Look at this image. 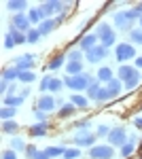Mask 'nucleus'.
Listing matches in <instances>:
<instances>
[{
    "mask_svg": "<svg viewBox=\"0 0 142 159\" xmlns=\"http://www.w3.org/2000/svg\"><path fill=\"white\" fill-rule=\"evenodd\" d=\"M136 19H140V15L134 11V9L115 13V24H117V28L121 32H131V24H134Z\"/></svg>",
    "mask_w": 142,
    "mask_h": 159,
    "instance_id": "nucleus-1",
    "label": "nucleus"
},
{
    "mask_svg": "<svg viewBox=\"0 0 142 159\" xmlns=\"http://www.w3.org/2000/svg\"><path fill=\"white\" fill-rule=\"evenodd\" d=\"M94 83V79L89 74H79V76H66L64 85H68L74 91H83V89H89V85Z\"/></svg>",
    "mask_w": 142,
    "mask_h": 159,
    "instance_id": "nucleus-2",
    "label": "nucleus"
},
{
    "mask_svg": "<svg viewBox=\"0 0 142 159\" xmlns=\"http://www.w3.org/2000/svg\"><path fill=\"white\" fill-rule=\"evenodd\" d=\"M95 34H98L100 45H102V47H106V49H108V47H112V45H115V40H117V36H115V30H112L108 24H100V25H98V32H95Z\"/></svg>",
    "mask_w": 142,
    "mask_h": 159,
    "instance_id": "nucleus-3",
    "label": "nucleus"
},
{
    "mask_svg": "<svg viewBox=\"0 0 142 159\" xmlns=\"http://www.w3.org/2000/svg\"><path fill=\"white\" fill-rule=\"evenodd\" d=\"M64 9H66V4L64 2H59V0H47V2H43L40 4V11L45 15V19H53V15H64Z\"/></svg>",
    "mask_w": 142,
    "mask_h": 159,
    "instance_id": "nucleus-4",
    "label": "nucleus"
},
{
    "mask_svg": "<svg viewBox=\"0 0 142 159\" xmlns=\"http://www.w3.org/2000/svg\"><path fill=\"white\" fill-rule=\"evenodd\" d=\"M115 57L117 61H127L136 57V47L130 43H119V47H115Z\"/></svg>",
    "mask_w": 142,
    "mask_h": 159,
    "instance_id": "nucleus-5",
    "label": "nucleus"
},
{
    "mask_svg": "<svg viewBox=\"0 0 142 159\" xmlns=\"http://www.w3.org/2000/svg\"><path fill=\"white\" fill-rule=\"evenodd\" d=\"M89 157L91 159H112L115 157V148L110 144H95L89 148Z\"/></svg>",
    "mask_w": 142,
    "mask_h": 159,
    "instance_id": "nucleus-6",
    "label": "nucleus"
},
{
    "mask_svg": "<svg viewBox=\"0 0 142 159\" xmlns=\"http://www.w3.org/2000/svg\"><path fill=\"white\" fill-rule=\"evenodd\" d=\"M30 19H28V15H24V13H19V15H13L11 17V28L13 30H17V32H24V34H28L32 28H30Z\"/></svg>",
    "mask_w": 142,
    "mask_h": 159,
    "instance_id": "nucleus-7",
    "label": "nucleus"
},
{
    "mask_svg": "<svg viewBox=\"0 0 142 159\" xmlns=\"http://www.w3.org/2000/svg\"><path fill=\"white\" fill-rule=\"evenodd\" d=\"M108 142H110V147H123V144H127L130 140H127V132L123 129V127H115V129H110V134H108Z\"/></svg>",
    "mask_w": 142,
    "mask_h": 159,
    "instance_id": "nucleus-8",
    "label": "nucleus"
},
{
    "mask_svg": "<svg viewBox=\"0 0 142 159\" xmlns=\"http://www.w3.org/2000/svg\"><path fill=\"white\" fill-rule=\"evenodd\" d=\"M34 61H36V57L32 55V53H25V55H19L17 60L13 61V66H15L19 72H28V70L34 68Z\"/></svg>",
    "mask_w": 142,
    "mask_h": 159,
    "instance_id": "nucleus-9",
    "label": "nucleus"
},
{
    "mask_svg": "<svg viewBox=\"0 0 142 159\" xmlns=\"http://www.w3.org/2000/svg\"><path fill=\"white\" fill-rule=\"evenodd\" d=\"M106 55H108V49H106V47H102V45H95L91 51H87V53H85V60L89 61V64H98V61L104 60Z\"/></svg>",
    "mask_w": 142,
    "mask_h": 159,
    "instance_id": "nucleus-10",
    "label": "nucleus"
},
{
    "mask_svg": "<svg viewBox=\"0 0 142 159\" xmlns=\"http://www.w3.org/2000/svg\"><path fill=\"white\" fill-rule=\"evenodd\" d=\"M95 138L98 136L91 134V132H87V129H83V132H79V134L74 136V144H79V147H95L94 142H95Z\"/></svg>",
    "mask_w": 142,
    "mask_h": 159,
    "instance_id": "nucleus-11",
    "label": "nucleus"
},
{
    "mask_svg": "<svg viewBox=\"0 0 142 159\" xmlns=\"http://www.w3.org/2000/svg\"><path fill=\"white\" fill-rule=\"evenodd\" d=\"M136 76H140L136 66H130V64H123V66H119V81H125V83H130L131 79H136Z\"/></svg>",
    "mask_w": 142,
    "mask_h": 159,
    "instance_id": "nucleus-12",
    "label": "nucleus"
},
{
    "mask_svg": "<svg viewBox=\"0 0 142 159\" xmlns=\"http://www.w3.org/2000/svg\"><path fill=\"white\" fill-rule=\"evenodd\" d=\"M55 106H57V100H53L51 96H47V93L40 96L38 102H36V110H43V112H53Z\"/></svg>",
    "mask_w": 142,
    "mask_h": 159,
    "instance_id": "nucleus-13",
    "label": "nucleus"
},
{
    "mask_svg": "<svg viewBox=\"0 0 142 159\" xmlns=\"http://www.w3.org/2000/svg\"><path fill=\"white\" fill-rule=\"evenodd\" d=\"M95 45H98V34H85V36L79 40V49L83 51V53L91 51Z\"/></svg>",
    "mask_w": 142,
    "mask_h": 159,
    "instance_id": "nucleus-14",
    "label": "nucleus"
},
{
    "mask_svg": "<svg viewBox=\"0 0 142 159\" xmlns=\"http://www.w3.org/2000/svg\"><path fill=\"white\" fill-rule=\"evenodd\" d=\"M59 19H62V17H57V19H45L43 24L38 25V32H40L43 36H47V34H51V32H53V30L57 28Z\"/></svg>",
    "mask_w": 142,
    "mask_h": 159,
    "instance_id": "nucleus-15",
    "label": "nucleus"
},
{
    "mask_svg": "<svg viewBox=\"0 0 142 159\" xmlns=\"http://www.w3.org/2000/svg\"><path fill=\"white\" fill-rule=\"evenodd\" d=\"M24 100L25 96L24 93H19V96H15V93H9V96H4V106H11V108H17V106H21L24 104Z\"/></svg>",
    "mask_w": 142,
    "mask_h": 159,
    "instance_id": "nucleus-16",
    "label": "nucleus"
},
{
    "mask_svg": "<svg viewBox=\"0 0 142 159\" xmlns=\"http://www.w3.org/2000/svg\"><path fill=\"white\" fill-rule=\"evenodd\" d=\"M28 19H30V24H34L36 28L45 21V15H43V11H40V7L38 9H30L28 11Z\"/></svg>",
    "mask_w": 142,
    "mask_h": 159,
    "instance_id": "nucleus-17",
    "label": "nucleus"
},
{
    "mask_svg": "<svg viewBox=\"0 0 142 159\" xmlns=\"http://www.w3.org/2000/svg\"><path fill=\"white\" fill-rule=\"evenodd\" d=\"M17 79H19V70L15 66H7L2 70V81L4 83H11V81H17Z\"/></svg>",
    "mask_w": 142,
    "mask_h": 159,
    "instance_id": "nucleus-18",
    "label": "nucleus"
},
{
    "mask_svg": "<svg viewBox=\"0 0 142 159\" xmlns=\"http://www.w3.org/2000/svg\"><path fill=\"white\" fill-rule=\"evenodd\" d=\"M25 7H28V2H25V0H9V2H7V9H9V11H13L15 15L24 13Z\"/></svg>",
    "mask_w": 142,
    "mask_h": 159,
    "instance_id": "nucleus-19",
    "label": "nucleus"
},
{
    "mask_svg": "<svg viewBox=\"0 0 142 159\" xmlns=\"http://www.w3.org/2000/svg\"><path fill=\"white\" fill-rule=\"evenodd\" d=\"M66 72H68V76H79V74H83V61H68V64H66Z\"/></svg>",
    "mask_w": 142,
    "mask_h": 159,
    "instance_id": "nucleus-20",
    "label": "nucleus"
},
{
    "mask_svg": "<svg viewBox=\"0 0 142 159\" xmlns=\"http://www.w3.org/2000/svg\"><path fill=\"white\" fill-rule=\"evenodd\" d=\"M112 79H115V76H112V70H110L108 66H102V68L98 70V81H100V83H106L108 85Z\"/></svg>",
    "mask_w": 142,
    "mask_h": 159,
    "instance_id": "nucleus-21",
    "label": "nucleus"
},
{
    "mask_svg": "<svg viewBox=\"0 0 142 159\" xmlns=\"http://www.w3.org/2000/svg\"><path fill=\"white\" fill-rule=\"evenodd\" d=\"M106 89H108V96H110V98H117L119 93H121V89H123V85H121L119 79H112V81L106 85Z\"/></svg>",
    "mask_w": 142,
    "mask_h": 159,
    "instance_id": "nucleus-22",
    "label": "nucleus"
},
{
    "mask_svg": "<svg viewBox=\"0 0 142 159\" xmlns=\"http://www.w3.org/2000/svg\"><path fill=\"white\" fill-rule=\"evenodd\" d=\"M30 136H34V138L47 136V123H34V125L30 127Z\"/></svg>",
    "mask_w": 142,
    "mask_h": 159,
    "instance_id": "nucleus-23",
    "label": "nucleus"
},
{
    "mask_svg": "<svg viewBox=\"0 0 142 159\" xmlns=\"http://www.w3.org/2000/svg\"><path fill=\"white\" fill-rule=\"evenodd\" d=\"M70 102L74 104V106H79V108H87V106H89L87 98H85V96H81V93H72V96H70Z\"/></svg>",
    "mask_w": 142,
    "mask_h": 159,
    "instance_id": "nucleus-24",
    "label": "nucleus"
},
{
    "mask_svg": "<svg viewBox=\"0 0 142 159\" xmlns=\"http://www.w3.org/2000/svg\"><path fill=\"white\" fill-rule=\"evenodd\" d=\"M64 60H66V55H64V53H59V55H55V57L47 64V68H49V70H57V68H62Z\"/></svg>",
    "mask_w": 142,
    "mask_h": 159,
    "instance_id": "nucleus-25",
    "label": "nucleus"
},
{
    "mask_svg": "<svg viewBox=\"0 0 142 159\" xmlns=\"http://www.w3.org/2000/svg\"><path fill=\"white\" fill-rule=\"evenodd\" d=\"M13 115H17V108H11V106H2V108H0L2 121H13Z\"/></svg>",
    "mask_w": 142,
    "mask_h": 159,
    "instance_id": "nucleus-26",
    "label": "nucleus"
},
{
    "mask_svg": "<svg viewBox=\"0 0 142 159\" xmlns=\"http://www.w3.org/2000/svg\"><path fill=\"white\" fill-rule=\"evenodd\" d=\"M2 132L4 134H15V132H19V125H17V121H2Z\"/></svg>",
    "mask_w": 142,
    "mask_h": 159,
    "instance_id": "nucleus-27",
    "label": "nucleus"
},
{
    "mask_svg": "<svg viewBox=\"0 0 142 159\" xmlns=\"http://www.w3.org/2000/svg\"><path fill=\"white\" fill-rule=\"evenodd\" d=\"M7 32H11V34H13L15 45H24V43H28V34H24V32H17V30H13V28H9Z\"/></svg>",
    "mask_w": 142,
    "mask_h": 159,
    "instance_id": "nucleus-28",
    "label": "nucleus"
},
{
    "mask_svg": "<svg viewBox=\"0 0 142 159\" xmlns=\"http://www.w3.org/2000/svg\"><path fill=\"white\" fill-rule=\"evenodd\" d=\"M74 108H76V106H74L72 102H66V104L59 108V117H70V115H74Z\"/></svg>",
    "mask_w": 142,
    "mask_h": 159,
    "instance_id": "nucleus-29",
    "label": "nucleus"
},
{
    "mask_svg": "<svg viewBox=\"0 0 142 159\" xmlns=\"http://www.w3.org/2000/svg\"><path fill=\"white\" fill-rule=\"evenodd\" d=\"M100 87H102V83L94 79V83H91V85H89V89H87V98H94V100H95L98 91H100Z\"/></svg>",
    "mask_w": 142,
    "mask_h": 159,
    "instance_id": "nucleus-30",
    "label": "nucleus"
},
{
    "mask_svg": "<svg viewBox=\"0 0 142 159\" xmlns=\"http://www.w3.org/2000/svg\"><path fill=\"white\" fill-rule=\"evenodd\" d=\"M11 148H13V151H24V148H28V147H25L24 138H19V136H15V138L11 140Z\"/></svg>",
    "mask_w": 142,
    "mask_h": 159,
    "instance_id": "nucleus-31",
    "label": "nucleus"
},
{
    "mask_svg": "<svg viewBox=\"0 0 142 159\" xmlns=\"http://www.w3.org/2000/svg\"><path fill=\"white\" fill-rule=\"evenodd\" d=\"M17 81H21V83H32V81H36L34 70H28V72H19V79H17Z\"/></svg>",
    "mask_w": 142,
    "mask_h": 159,
    "instance_id": "nucleus-32",
    "label": "nucleus"
},
{
    "mask_svg": "<svg viewBox=\"0 0 142 159\" xmlns=\"http://www.w3.org/2000/svg\"><path fill=\"white\" fill-rule=\"evenodd\" d=\"M64 153H66V148H62V147H49L47 148L49 159H51V157H64Z\"/></svg>",
    "mask_w": 142,
    "mask_h": 159,
    "instance_id": "nucleus-33",
    "label": "nucleus"
},
{
    "mask_svg": "<svg viewBox=\"0 0 142 159\" xmlns=\"http://www.w3.org/2000/svg\"><path fill=\"white\" fill-rule=\"evenodd\" d=\"M62 87H64V81H59V79H55V76H51V85H49V91H51V93H57Z\"/></svg>",
    "mask_w": 142,
    "mask_h": 159,
    "instance_id": "nucleus-34",
    "label": "nucleus"
},
{
    "mask_svg": "<svg viewBox=\"0 0 142 159\" xmlns=\"http://www.w3.org/2000/svg\"><path fill=\"white\" fill-rule=\"evenodd\" d=\"M134 151H136V144H134V140H130L127 144H123V147H121V155H123V157H130Z\"/></svg>",
    "mask_w": 142,
    "mask_h": 159,
    "instance_id": "nucleus-35",
    "label": "nucleus"
},
{
    "mask_svg": "<svg viewBox=\"0 0 142 159\" xmlns=\"http://www.w3.org/2000/svg\"><path fill=\"white\" fill-rule=\"evenodd\" d=\"M130 38H131V43H136V45H140V47H142V30H140V28H138V30H131Z\"/></svg>",
    "mask_w": 142,
    "mask_h": 159,
    "instance_id": "nucleus-36",
    "label": "nucleus"
},
{
    "mask_svg": "<svg viewBox=\"0 0 142 159\" xmlns=\"http://www.w3.org/2000/svg\"><path fill=\"white\" fill-rule=\"evenodd\" d=\"M81 60H83V51L81 49H72L68 53V61H81Z\"/></svg>",
    "mask_w": 142,
    "mask_h": 159,
    "instance_id": "nucleus-37",
    "label": "nucleus"
},
{
    "mask_svg": "<svg viewBox=\"0 0 142 159\" xmlns=\"http://www.w3.org/2000/svg\"><path fill=\"white\" fill-rule=\"evenodd\" d=\"M106 100H110L108 89L106 87H100V91H98V96H95V102H106Z\"/></svg>",
    "mask_w": 142,
    "mask_h": 159,
    "instance_id": "nucleus-38",
    "label": "nucleus"
},
{
    "mask_svg": "<svg viewBox=\"0 0 142 159\" xmlns=\"http://www.w3.org/2000/svg\"><path fill=\"white\" fill-rule=\"evenodd\" d=\"M43 36V34H40V32H38V28H34V30H30V32H28V43H32V45H34V43H38V38Z\"/></svg>",
    "mask_w": 142,
    "mask_h": 159,
    "instance_id": "nucleus-39",
    "label": "nucleus"
},
{
    "mask_svg": "<svg viewBox=\"0 0 142 159\" xmlns=\"http://www.w3.org/2000/svg\"><path fill=\"white\" fill-rule=\"evenodd\" d=\"M13 47H17V45H15V38H13L11 32H7V34H4V49H13Z\"/></svg>",
    "mask_w": 142,
    "mask_h": 159,
    "instance_id": "nucleus-40",
    "label": "nucleus"
},
{
    "mask_svg": "<svg viewBox=\"0 0 142 159\" xmlns=\"http://www.w3.org/2000/svg\"><path fill=\"white\" fill-rule=\"evenodd\" d=\"M81 155V151L79 148H66V153H64V159H76Z\"/></svg>",
    "mask_w": 142,
    "mask_h": 159,
    "instance_id": "nucleus-41",
    "label": "nucleus"
},
{
    "mask_svg": "<svg viewBox=\"0 0 142 159\" xmlns=\"http://www.w3.org/2000/svg\"><path fill=\"white\" fill-rule=\"evenodd\" d=\"M108 134H110V127H108V125H100V127H98V132H95V136H98V138L108 136Z\"/></svg>",
    "mask_w": 142,
    "mask_h": 159,
    "instance_id": "nucleus-42",
    "label": "nucleus"
},
{
    "mask_svg": "<svg viewBox=\"0 0 142 159\" xmlns=\"http://www.w3.org/2000/svg\"><path fill=\"white\" fill-rule=\"evenodd\" d=\"M2 159H17V151H13V148H7V151L2 153Z\"/></svg>",
    "mask_w": 142,
    "mask_h": 159,
    "instance_id": "nucleus-43",
    "label": "nucleus"
},
{
    "mask_svg": "<svg viewBox=\"0 0 142 159\" xmlns=\"http://www.w3.org/2000/svg\"><path fill=\"white\" fill-rule=\"evenodd\" d=\"M49 85H51V76H45L40 81V91H49Z\"/></svg>",
    "mask_w": 142,
    "mask_h": 159,
    "instance_id": "nucleus-44",
    "label": "nucleus"
},
{
    "mask_svg": "<svg viewBox=\"0 0 142 159\" xmlns=\"http://www.w3.org/2000/svg\"><path fill=\"white\" fill-rule=\"evenodd\" d=\"M36 121H38V123H47V112L36 110Z\"/></svg>",
    "mask_w": 142,
    "mask_h": 159,
    "instance_id": "nucleus-45",
    "label": "nucleus"
},
{
    "mask_svg": "<svg viewBox=\"0 0 142 159\" xmlns=\"http://www.w3.org/2000/svg\"><path fill=\"white\" fill-rule=\"evenodd\" d=\"M36 153H38V148H36V147H28V148H25V155H28V159H34Z\"/></svg>",
    "mask_w": 142,
    "mask_h": 159,
    "instance_id": "nucleus-46",
    "label": "nucleus"
},
{
    "mask_svg": "<svg viewBox=\"0 0 142 159\" xmlns=\"http://www.w3.org/2000/svg\"><path fill=\"white\" fill-rule=\"evenodd\" d=\"M138 83H140V76H136V79H131L130 83H125V87L127 89H134V87H138Z\"/></svg>",
    "mask_w": 142,
    "mask_h": 159,
    "instance_id": "nucleus-47",
    "label": "nucleus"
},
{
    "mask_svg": "<svg viewBox=\"0 0 142 159\" xmlns=\"http://www.w3.org/2000/svg\"><path fill=\"white\" fill-rule=\"evenodd\" d=\"M34 159H49L47 151H38V153H36V157H34Z\"/></svg>",
    "mask_w": 142,
    "mask_h": 159,
    "instance_id": "nucleus-48",
    "label": "nucleus"
},
{
    "mask_svg": "<svg viewBox=\"0 0 142 159\" xmlns=\"http://www.w3.org/2000/svg\"><path fill=\"white\" fill-rule=\"evenodd\" d=\"M134 125H136V127H140V129H142V117H136V119H134Z\"/></svg>",
    "mask_w": 142,
    "mask_h": 159,
    "instance_id": "nucleus-49",
    "label": "nucleus"
},
{
    "mask_svg": "<svg viewBox=\"0 0 142 159\" xmlns=\"http://www.w3.org/2000/svg\"><path fill=\"white\" fill-rule=\"evenodd\" d=\"M134 11H136V13H138V15H140V17H142V2H138V4L134 7Z\"/></svg>",
    "mask_w": 142,
    "mask_h": 159,
    "instance_id": "nucleus-50",
    "label": "nucleus"
},
{
    "mask_svg": "<svg viewBox=\"0 0 142 159\" xmlns=\"http://www.w3.org/2000/svg\"><path fill=\"white\" fill-rule=\"evenodd\" d=\"M136 68H142V57H136Z\"/></svg>",
    "mask_w": 142,
    "mask_h": 159,
    "instance_id": "nucleus-51",
    "label": "nucleus"
},
{
    "mask_svg": "<svg viewBox=\"0 0 142 159\" xmlns=\"http://www.w3.org/2000/svg\"><path fill=\"white\" fill-rule=\"evenodd\" d=\"M140 30H142V17H140Z\"/></svg>",
    "mask_w": 142,
    "mask_h": 159,
    "instance_id": "nucleus-52",
    "label": "nucleus"
}]
</instances>
